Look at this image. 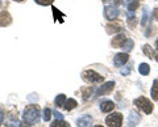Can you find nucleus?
<instances>
[{"label": "nucleus", "mask_w": 158, "mask_h": 127, "mask_svg": "<svg viewBox=\"0 0 158 127\" xmlns=\"http://www.w3.org/2000/svg\"><path fill=\"white\" fill-rule=\"evenodd\" d=\"M24 121L28 125H36L40 121V109L37 105H29L25 107L24 110V115H23Z\"/></svg>", "instance_id": "obj_1"}, {"label": "nucleus", "mask_w": 158, "mask_h": 127, "mask_svg": "<svg viewBox=\"0 0 158 127\" xmlns=\"http://www.w3.org/2000/svg\"><path fill=\"white\" fill-rule=\"evenodd\" d=\"M138 109L142 110L144 113L146 114H150L152 111H153V105H152V102L146 98V97H138V98L135 100V102H133Z\"/></svg>", "instance_id": "obj_2"}, {"label": "nucleus", "mask_w": 158, "mask_h": 127, "mask_svg": "<svg viewBox=\"0 0 158 127\" xmlns=\"http://www.w3.org/2000/svg\"><path fill=\"white\" fill-rule=\"evenodd\" d=\"M106 123L108 127H121L123 115L120 113H113L106 118Z\"/></svg>", "instance_id": "obj_3"}, {"label": "nucleus", "mask_w": 158, "mask_h": 127, "mask_svg": "<svg viewBox=\"0 0 158 127\" xmlns=\"http://www.w3.org/2000/svg\"><path fill=\"white\" fill-rule=\"evenodd\" d=\"M82 77L85 79L87 83H92V84H95V83H102L103 81V76H100L99 74H96L95 71H85L82 74Z\"/></svg>", "instance_id": "obj_4"}, {"label": "nucleus", "mask_w": 158, "mask_h": 127, "mask_svg": "<svg viewBox=\"0 0 158 127\" xmlns=\"http://www.w3.org/2000/svg\"><path fill=\"white\" fill-rule=\"evenodd\" d=\"M118 13H120V12H118L117 7H115V6H107V7L104 8V14H106V17H107L110 21L116 20L117 16H118Z\"/></svg>", "instance_id": "obj_5"}, {"label": "nucleus", "mask_w": 158, "mask_h": 127, "mask_svg": "<svg viewBox=\"0 0 158 127\" xmlns=\"http://www.w3.org/2000/svg\"><path fill=\"white\" fill-rule=\"evenodd\" d=\"M129 59V55L127 52H120V54H116L115 58H113V64L116 67H123Z\"/></svg>", "instance_id": "obj_6"}, {"label": "nucleus", "mask_w": 158, "mask_h": 127, "mask_svg": "<svg viewBox=\"0 0 158 127\" xmlns=\"http://www.w3.org/2000/svg\"><path fill=\"white\" fill-rule=\"evenodd\" d=\"M115 88V81H108L106 84H103L100 88L98 89V96H106L108 93H111V90Z\"/></svg>", "instance_id": "obj_7"}, {"label": "nucleus", "mask_w": 158, "mask_h": 127, "mask_svg": "<svg viewBox=\"0 0 158 127\" xmlns=\"http://www.w3.org/2000/svg\"><path fill=\"white\" fill-rule=\"evenodd\" d=\"M140 119H141V117H140V114H138L137 111H131L129 117H128V126L129 127H136L137 123L140 122Z\"/></svg>", "instance_id": "obj_8"}, {"label": "nucleus", "mask_w": 158, "mask_h": 127, "mask_svg": "<svg viewBox=\"0 0 158 127\" xmlns=\"http://www.w3.org/2000/svg\"><path fill=\"white\" fill-rule=\"evenodd\" d=\"M125 40H127V38H125V36H124L123 33L117 34V36L111 41V46H112V47H123Z\"/></svg>", "instance_id": "obj_9"}, {"label": "nucleus", "mask_w": 158, "mask_h": 127, "mask_svg": "<svg viewBox=\"0 0 158 127\" xmlns=\"http://www.w3.org/2000/svg\"><path fill=\"white\" fill-rule=\"evenodd\" d=\"M92 123V117L91 115H82L81 118L77 121L78 127H90Z\"/></svg>", "instance_id": "obj_10"}, {"label": "nucleus", "mask_w": 158, "mask_h": 127, "mask_svg": "<svg viewBox=\"0 0 158 127\" xmlns=\"http://www.w3.org/2000/svg\"><path fill=\"white\" fill-rule=\"evenodd\" d=\"M11 22H12L11 14H9L7 11L2 12V14H0V26H8Z\"/></svg>", "instance_id": "obj_11"}, {"label": "nucleus", "mask_w": 158, "mask_h": 127, "mask_svg": "<svg viewBox=\"0 0 158 127\" xmlns=\"http://www.w3.org/2000/svg\"><path fill=\"white\" fill-rule=\"evenodd\" d=\"M123 28H121V24L117 22V21H111L110 25H107V32L108 33H117V32H121Z\"/></svg>", "instance_id": "obj_12"}, {"label": "nucleus", "mask_w": 158, "mask_h": 127, "mask_svg": "<svg viewBox=\"0 0 158 127\" xmlns=\"http://www.w3.org/2000/svg\"><path fill=\"white\" fill-rule=\"evenodd\" d=\"M113 109H115V104L112 101H103L100 104V110L103 113H110Z\"/></svg>", "instance_id": "obj_13"}, {"label": "nucleus", "mask_w": 158, "mask_h": 127, "mask_svg": "<svg viewBox=\"0 0 158 127\" xmlns=\"http://www.w3.org/2000/svg\"><path fill=\"white\" fill-rule=\"evenodd\" d=\"M77 105H78V102H77L75 100H74V98H69V100H66V102H65V105H63V107H65L67 111H70V110H73V109H75Z\"/></svg>", "instance_id": "obj_14"}, {"label": "nucleus", "mask_w": 158, "mask_h": 127, "mask_svg": "<svg viewBox=\"0 0 158 127\" xmlns=\"http://www.w3.org/2000/svg\"><path fill=\"white\" fill-rule=\"evenodd\" d=\"M138 71H140L141 75L148 76L149 75V72H150V67H149V64H146V63H141L140 67H138Z\"/></svg>", "instance_id": "obj_15"}, {"label": "nucleus", "mask_w": 158, "mask_h": 127, "mask_svg": "<svg viewBox=\"0 0 158 127\" xmlns=\"http://www.w3.org/2000/svg\"><path fill=\"white\" fill-rule=\"evenodd\" d=\"M152 98L154 101H158V79L154 80L152 87Z\"/></svg>", "instance_id": "obj_16"}, {"label": "nucleus", "mask_w": 158, "mask_h": 127, "mask_svg": "<svg viewBox=\"0 0 158 127\" xmlns=\"http://www.w3.org/2000/svg\"><path fill=\"white\" fill-rule=\"evenodd\" d=\"M142 51L145 52V55L148 58H150V59H153V58H156V54L153 52V48L149 46V45H145L144 47H142Z\"/></svg>", "instance_id": "obj_17"}, {"label": "nucleus", "mask_w": 158, "mask_h": 127, "mask_svg": "<svg viewBox=\"0 0 158 127\" xmlns=\"http://www.w3.org/2000/svg\"><path fill=\"white\" fill-rule=\"evenodd\" d=\"M66 102V96L65 94H58L57 98H56V106L57 107H62L63 105H65Z\"/></svg>", "instance_id": "obj_18"}, {"label": "nucleus", "mask_w": 158, "mask_h": 127, "mask_svg": "<svg viewBox=\"0 0 158 127\" xmlns=\"http://www.w3.org/2000/svg\"><path fill=\"white\" fill-rule=\"evenodd\" d=\"M128 25H129V28H135L136 26V16H135V12H129V13H128Z\"/></svg>", "instance_id": "obj_19"}, {"label": "nucleus", "mask_w": 158, "mask_h": 127, "mask_svg": "<svg viewBox=\"0 0 158 127\" xmlns=\"http://www.w3.org/2000/svg\"><path fill=\"white\" fill-rule=\"evenodd\" d=\"M50 127H70V125H69L67 122H65L63 119H57L50 125Z\"/></svg>", "instance_id": "obj_20"}, {"label": "nucleus", "mask_w": 158, "mask_h": 127, "mask_svg": "<svg viewBox=\"0 0 158 127\" xmlns=\"http://www.w3.org/2000/svg\"><path fill=\"white\" fill-rule=\"evenodd\" d=\"M133 41L132 40H125V42H124V45H123V50H124L125 52H129L132 48H133Z\"/></svg>", "instance_id": "obj_21"}, {"label": "nucleus", "mask_w": 158, "mask_h": 127, "mask_svg": "<svg viewBox=\"0 0 158 127\" xmlns=\"http://www.w3.org/2000/svg\"><path fill=\"white\" fill-rule=\"evenodd\" d=\"M44 121L45 122H48V121H50V118H52V110L49 109V107H45V109H44Z\"/></svg>", "instance_id": "obj_22"}, {"label": "nucleus", "mask_w": 158, "mask_h": 127, "mask_svg": "<svg viewBox=\"0 0 158 127\" xmlns=\"http://www.w3.org/2000/svg\"><path fill=\"white\" fill-rule=\"evenodd\" d=\"M53 2L54 0H36V3L40 4V6H50Z\"/></svg>", "instance_id": "obj_23"}, {"label": "nucleus", "mask_w": 158, "mask_h": 127, "mask_svg": "<svg viewBox=\"0 0 158 127\" xmlns=\"http://www.w3.org/2000/svg\"><path fill=\"white\" fill-rule=\"evenodd\" d=\"M131 70L132 68L128 66V67H124V68H121V75H124V76H127V75H129L131 74Z\"/></svg>", "instance_id": "obj_24"}, {"label": "nucleus", "mask_w": 158, "mask_h": 127, "mask_svg": "<svg viewBox=\"0 0 158 127\" xmlns=\"http://www.w3.org/2000/svg\"><path fill=\"white\" fill-rule=\"evenodd\" d=\"M54 115H56L57 119H63V115L61 113H58V111H54Z\"/></svg>", "instance_id": "obj_25"}, {"label": "nucleus", "mask_w": 158, "mask_h": 127, "mask_svg": "<svg viewBox=\"0 0 158 127\" xmlns=\"http://www.w3.org/2000/svg\"><path fill=\"white\" fill-rule=\"evenodd\" d=\"M4 121V113H3V109H0V125L3 123Z\"/></svg>", "instance_id": "obj_26"}, {"label": "nucleus", "mask_w": 158, "mask_h": 127, "mask_svg": "<svg viewBox=\"0 0 158 127\" xmlns=\"http://www.w3.org/2000/svg\"><path fill=\"white\" fill-rule=\"evenodd\" d=\"M153 16H154L156 20H158V8H156V9H154V14H153Z\"/></svg>", "instance_id": "obj_27"}, {"label": "nucleus", "mask_w": 158, "mask_h": 127, "mask_svg": "<svg viewBox=\"0 0 158 127\" xmlns=\"http://www.w3.org/2000/svg\"><path fill=\"white\" fill-rule=\"evenodd\" d=\"M156 47H157V54H156V59L158 60V38H157V42H156Z\"/></svg>", "instance_id": "obj_28"}, {"label": "nucleus", "mask_w": 158, "mask_h": 127, "mask_svg": "<svg viewBox=\"0 0 158 127\" xmlns=\"http://www.w3.org/2000/svg\"><path fill=\"white\" fill-rule=\"evenodd\" d=\"M19 127H31V126H28L27 122H24V123H20V125H19Z\"/></svg>", "instance_id": "obj_29"}, {"label": "nucleus", "mask_w": 158, "mask_h": 127, "mask_svg": "<svg viewBox=\"0 0 158 127\" xmlns=\"http://www.w3.org/2000/svg\"><path fill=\"white\" fill-rule=\"evenodd\" d=\"M128 3H140V0H128Z\"/></svg>", "instance_id": "obj_30"}, {"label": "nucleus", "mask_w": 158, "mask_h": 127, "mask_svg": "<svg viewBox=\"0 0 158 127\" xmlns=\"http://www.w3.org/2000/svg\"><path fill=\"white\" fill-rule=\"evenodd\" d=\"M115 2H116V4H120V3H121V0H115Z\"/></svg>", "instance_id": "obj_31"}, {"label": "nucleus", "mask_w": 158, "mask_h": 127, "mask_svg": "<svg viewBox=\"0 0 158 127\" xmlns=\"http://www.w3.org/2000/svg\"><path fill=\"white\" fill-rule=\"evenodd\" d=\"M15 2H24V0H15Z\"/></svg>", "instance_id": "obj_32"}, {"label": "nucleus", "mask_w": 158, "mask_h": 127, "mask_svg": "<svg viewBox=\"0 0 158 127\" xmlns=\"http://www.w3.org/2000/svg\"><path fill=\"white\" fill-rule=\"evenodd\" d=\"M95 127H103V126H95Z\"/></svg>", "instance_id": "obj_33"}, {"label": "nucleus", "mask_w": 158, "mask_h": 127, "mask_svg": "<svg viewBox=\"0 0 158 127\" xmlns=\"http://www.w3.org/2000/svg\"><path fill=\"white\" fill-rule=\"evenodd\" d=\"M0 4H2V2H0Z\"/></svg>", "instance_id": "obj_34"}]
</instances>
